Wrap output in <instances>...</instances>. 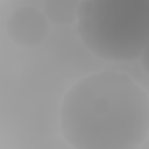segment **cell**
<instances>
[{"label":"cell","mask_w":149,"mask_h":149,"mask_svg":"<svg viewBox=\"0 0 149 149\" xmlns=\"http://www.w3.org/2000/svg\"><path fill=\"white\" fill-rule=\"evenodd\" d=\"M59 128L72 149H140L149 135V95L130 76L102 70L64 94Z\"/></svg>","instance_id":"obj_1"},{"label":"cell","mask_w":149,"mask_h":149,"mask_svg":"<svg viewBox=\"0 0 149 149\" xmlns=\"http://www.w3.org/2000/svg\"><path fill=\"white\" fill-rule=\"evenodd\" d=\"M74 24L81 43L97 57L133 62L149 43V0H84Z\"/></svg>","instance_id":"obj_2"},{"label":"cell","mask_w":149,"mask_h":149,"mask_svg":"<svg viewBox=\"0 0 149 149\" xmlns=\"http://www.w3.org/2000/svg\"><path fill=\"white\" fill-rule=\"evenodd\" d=\"M49 22L42 9L31 5H21L9 13L6 20V33L14 44L34 48L48 37Z\"/></svg>","instance_id":"obj_3"},{"label":"cell","mask_w":149,"mask_h":149,"mask_svg":"<svg viewBox=\"0 0 149 149\" xmlns=\"http://www.w3.org/2000/svg\"><path fill=\"white\" fill-rule=\"evenodd\" d=\"M79 1L70 0H47L42 5L48 20L58 26H69L76 23Z\"/></svg>","instance_id":"obj_4"},{"label":"cell","mask_w":149,"mask_h":149,"mask_svg":"<svg viewBox=\"0 0 149 149\" xmlns=\"http://www.w3.org/2000/svg\"><path fill=\"white\" fill-rule=\"evenodd\" d=\"M140 62H141V65H142V69L144 70V72L149 76V43L144 50V52L142 54L141 58H140Z\"/></svg>","instance_id":"obj_5"}]
</instances>
